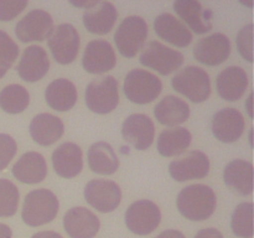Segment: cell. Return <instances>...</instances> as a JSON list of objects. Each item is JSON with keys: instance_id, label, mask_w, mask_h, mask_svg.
I'll use <instances>...</instances> for the list:
<instances>
[{"instance_id": "obj_14", "label": "cell", "mask_w": 254, "mask_h": 238, "mask_svg": "<svg viewBox=\"0 0 254 238\" xmlns=\"http://www.w3.org/2000/svg\"><path fill=\"white\" fill-rule=\"evenodd\" d=\"M116 63V52L108 41L93 40L87 44L82 57V66L88 73H106L113 69Z\"/></svg>"}, {"instance_id": "obj_39", "label": "cell", "mask_w": 254, "mask_h": 238, "mask_svg": "<svg viewBox=\"0 0 254 238\" xmlns=\"http://www.w3.org/2000/svg\"><path fill=\"white\" fill-rule=\"evenodd\" d=\"M156 238H186V237L180 232V231L166 230L164 231V232H161Z\"/></svg>"}, {"instance_id": "obj_6", "label": "cell", "mask_w": 254, "mask_h": 238, "mask_svg": "<svg viewBox=\"0 0 254 238\" xmlns=\"http://www.w3.org/2000/svg\"><path fill=\"white\" fill-rule=\"evenodd\" d=\"M148 24L140 16H128L114 34L117 49L127 59H133L143 49L148 37Z\"/></svg>"}, {"instance_id": "obj_33", "label": "cell", "mask_w": 254, "mask_h": 238, "mask_svg": "<svg viewBox=\"0 0 254 238\" xmlns=\"http://www.w3.org/2000/svg\"><path fill=\"white\" fill-rule=\"evenodd\" d=\"M19 197L16 186L6 178H0V217H11L16 213Z\"/></svg>"}, {"instance_id": "obj_7", "label": "cell", "mask_w": 254, "mask_h": 238, "mask_svg": "<svg viewBox=\"0 0 254 238\" xmlns=\"http://www.w3.org/2000/svg\"><path fill=\"white\" fill-rule=\"evenodd\" d=\"M139 61L143 66L155 69L163 76H168L183 66L184 56L160 42L150 41L141 51Z\"/></svg>"}, {"instance_id": "obj_13", "label": "cell", "mask_w": 254, "mask_h": 238, "mask_svg": "<svg viewBox=\"0 0 254 238\" xmlns=\"http://www.w3.org/2000/svg\"><path fill=\"white\" fill-rule=\"evenodd\" d=\"M231 42L225 34H212L198 40L193 47L196 61L206 66H218L230 57Z\"/></svg>"}, {"instance_id": "obj_42", "label": "cell", "mask_w": 254, "mask_h": 238, "mask_svg": "<svg viewBox=\"0 0 254 238\" xmlns=\"http://www.w3.org/2000/svg\"><path fill=\"white\" fill-rule=\"evenodd\" d=\"M251 102H252V94H251V96L248 97V103H247L248 114H250V117H251V118H252V108H251Z\"/></svg>"}, {"instance_id": "obj_11", "label": "cell", "mask_w": 254, "mask_h": 238, "mask_svg": "<svg viewBox=\"0 0 254 238\" xmlns=\"http://www.w3.org/2000/svg\"><path fill=\"white\" fill-rule=\"evenodd\" d=\"M54 30L51 15L41 9L27 12L15 26V34L21 42L45 41Z\"/></svg>"}, {"instance_id": "obj_1", "label": "cell", "mask_w": 254, "mask_h": 238, "mask_svg": "<svg viewBox=\"0 0 254 238\" xmlns=\"http://www.w3.org/2000/svg\"><path fill=\"white\" fill-rule=\"evenodd\" d=\"M217 198L212 188L202 183L186 186L179 192L176 206L181 215L190 221H206L213 215Z\"/></svg>"}, {"instance_id": "obj_10", "label": "cell", "mask_w": 254, "mask_h": 238, "mask_svg": "<svg viewBox=\"0 0 254 238\" xmlns=\"http://www.w3.org/2000/svg\"><path fill=\"white\" fill-rule=\"evenodd\" d=\"M84 198L99 212L108 213L116 210L122 200V190L118 183L111 180L96 178L84 187Z\"/></svg>"}, {"instance_id": "obj_26", "label": "cell", "mask_w": 254, "mask_h": 238, "mask_svg": "<svg viewBox=\"0 0 254 238\" xmlns=\"http://www.w3.org/2000/svg\"><path fill=\"white\" fill-rule=\"evenodd\" d=\"M223 181L238 195H251L253 191L252 163L242 159L230 161L223 170Z\"/></svg>"}, {"instance_id": "obj_3", "label": "cell", "mask_w": 254, "mask_h": 238, "mask_svg": "<svg viewBox=\"0 0 254 238\" xmlns=\"http://www.w3.org/2000/svg\"><path fill=\"white\" fill-rule=\"evenodd\" d=\"M173 88L193 103H202L211 94L210 76L205 69L188 66L171 79Z\"/></svg>"}, {"instance_id": "obj_29", "label": "cell", "mask_w": 254, "mask_h": 238, "mask_svg": "<svg viewBox=\"0 0 254 238\" xmlns=\"http://www.w3.org/2000/svg\"><path fill=\"white\" fill-rule=\"evenodd\" d=\"M88 165L93 173L112 175L119 168V159L113 148L106 141H97L88 149Z\"/></svg>"}, {"instance_id": "obj_25", "label": "cell", "mask_w": 254, "mask_h": 238, "mask_svg": "<svg viewBox=\"0 0 254 238\" xmlns=\"http://www.w3.org/2000/svg\"><path fill=\"white\" fill-rule=\"evenodd\" d=\"M118 17L116 6L109 1H97L83 14V25L91 34L106 35L113 29Z\"/></svg>"}, {"instance_id": "obj_20", "label": "cell", "mask_w": 254, "mask_h": 238, "mask_svg": "<svg viewBox=\"0 0 254 238\" xmlns=\"http://www.w3.org/2000/svg\"><path fill=\"white\" fill-rule=\"evenodd\" d=\"M248 87V76L242 67L230 66L223 69L216 79V88L221 98L236 102L242 98Z\"/></svg>"}, {"instance_id": "obj_36", "label": "cell", "mask_w": 254, "mask_h": 238, "mask_svg": "<svg viewBox=\"0 0 254 238\" xmlns=\"http://www.w3.org/2000/svg\"><path fill=\"white\" fill-rule=\"evenodd\" d=\"M17 150L16 141L9 134L0 133V171L6 169Z\"/></svg>"}, {"instance_id": "obj_34", "label": "cell", "mask_w": 254, "mask_h": 238, "mask_svg": "<svg viewBox=\"0 0 254 238\" xmlns=\"http://www.w3.org/2000/svg\"><path fill=\"white\" fill-rule=\"evenodd\" d=\"M19 56V47L6 32L0 30V73L5 74Z\"/></svg>"}, {"instance_id": "obj_28", "label": "cell", "mask_w": 254, "mask_h": 238, "mask_svg": "<svg viewBox=\"0 0 254 238\" xmlns=\"http://www.w3.org/2000/svg\"><path fill=\"white\" fill-rule=\"evenodd\" d=\"M77 88L69 79L59 78L52 81L45 91L46 103L52 109L67 112L73 108L77 102Z\"/></svg>"}, {"instance_id": "obj_18", "label": "cell", "mask_w": 254, "mask_h": 238, "mask_svg": "<svg viewBox=\"0 0 254 238\" xmlns=\"http://www.w3.org/2000/svg\"><path fill=\"white\" fill-rule=\"evenodd\" d=\"M49 68L50 60L46 51L41 46H36V45H32L24 50L16 67L17 73L21 77V79L30 83L44 78L49 72Z\"/></svg>"}, {"instance_id": "obj_8", "label": "cell", "mask_w": 254, "mask_h": 238, "mask_svg": "<svg viewBox=\"0 0 254 238\" xmlns=\"http://www.w3.org/2000/svg\"><path fill=\"white\" fill-rule=\"evenodd\" d=\"M124 220L130 232L138 236L150 235L161 221L160 208L153 201H135L128 207Z\"/></svg>"}, {"instance_id": "obj_15", "label": "cell", "mask_w": 254, "mask_h": 238, "mask_svg": "<svg viewBox=\"0 0 254 238\" xmlns=\"http://www.w3.org/2000/svg\"><path fill=\"white\" fill-rule=\"evenodd\" d=\"M122 135L124 140L128 141L136 150H146L154 141L155 126L153 120L145 114H131L123 121Z\"/></svg>"}, {"instance_id": "obj_22", "label": "cell", "mask_w": 254, "mask_h": 238, "mask_svg": "<svg viewBox=\"0 0 254 238\" xmlns=\"http://www.w3.org/2000/svg\"><path fill=\"white\" fill-rule=\"evenodd\" d=\"M29 130L35 143L42 146H49L61 139L64 126L59 117L50 113H40L32 118Z\"/></svg>"}, {"instance_id": "obj_27", "label": "cell", "mask_w": 254, "mask_h": 238, "mask_svg": "<svg viewBox=\"0 0 254 238\" xmlns=\"http://www.w3.org/2000/svg\"><path fill=\"white\" fill-rule=\"evenodd\" d=\"M154 116L163 125L176 126L188 120L190 117V107L179 97L166 96L155 106Z\"/></svg>"}, {"instance_id": "obj_12", "label": "cell", "mask_w": 254, "mask_h": 238, "mask_svg": "<svg viewBox=\"0 0 254 238\" xmlns=\"http://www.w3.org/2000/svg\"><path fill=\"white\" fill-rule=\"evenodd\" d=\"M210 171V160L207 155L200 150H192L184 158L171 161L169 173L174 180L179 182L205 178Z\"/></svg>"}, {"instance_id": "obj_32", "label": "cell", "mask_w": 254, "mask_h": 238, "mask_svg": "<svg viewBox=\"0 0 254 238\" xmlns=\"http://www.w3.org/2000/svg\"><path fill=\"white\" fill-rule=\"evenodd\" d=\"M231 228L237 237L251 238L253 236V205L243 202L233 211Z\"/></svg>"}, {"instance_id": "obj_9", "label": "cell", "mask_w": 254, "mask_h": 238, "mask_svg": "<svg viewBox=\"0 0 254 238\" xmlns=\"http://www.w3.org/2000/svg\"><path fill=\"white\" fill-rule=\"evenodd\" d=\"M79 34L71 24H61L52 30L49 37V47L55 61L60 64H69L76 60L79 50Z\"/></svg>"}, {"instance_id": "obj_24", "label": "cell", "mask_w": 254, "mask_h": 238, "mask_svg": "<svg viewBox=\"0 0 254 238\" xmlns=\"http://www.w3.org/2000/svg\"><path fill=\"white\" fill-rule=\"evenodd\" d=\"M176 14L190 26L195 34L202 35L212 30L211 11L203 10L201 2L196 0H178L174 2Z\"/></svg>"}, {"instance_id": "obj_30", "label": "cell", "mask_w": 254, "mask_h": 238, "mask_svg": "<svg viewBox=\"0 0 254 238\" xmlns=\"http://www.w3.org/2000/svg\"><path fill=\"white\" fill-rule=\"evenodd\" d=\"M191 139V133L185 128L165 129L159 135L156 148L161 156L173 158L185 153L190 146Z\"/></svg>"}, {"instance_id": "obj_35", "label": "cell", "mask_w": 254, "mask_h": 238, "mask_svg": "<svg viewBox=\"0 0 254 238\" xmlns=\"http://www.w3.org/2000/svg\"><path fill=\"white\" fill-rule=\"evenodd\" d=\"M237 49L241 56L248 62L253 61V25L248 24L240 30L237 36Z\"/></svg>"}, {"instance_id": "obj_41", "label": "cell", "mask_w": 254, "mask_h": 238, "mask_svg": "<svg viewBox=\"0 0 254 238\" xmlns=\"http://www.w3.org/2000/svg\"><path fill=\"white\" fill-rule=\"evenodd\" d=\"M12 231L9 226L0 223V238H11Z\"/></svg>"}, {"instance_id": "obj_19", "label": "cell", "mask_w": 254, "mask_h": 238, "mask_svg": "<svg viewBox=\"0 0 254 238\" xmlns=\"http://www.w3.org/2000/svg\"><path fill=\"white\" fill-rule=\"evenodd\" d=\"M52 166L61 178H76L83 169L82 149L74 143H64L52 153Z\"/></svg>"}, {"instance_id": "obj_31", "label": "cell", "mask_w": 254, "mask_h": 238, "mask_svg": "<svg viewBox=\"0 0 254 238\" xmlns=\"http://www.w3.org/2000/svg\"><path fill=\"white\" fill-rule=\"evenodd\" d=\"M30 94L20 84H9L0 92V108L9 114H19L29 107Z\"/></svg>"}, {"instance_id": "obj_40", "label": "cell", "mask_w": 254, "mask_h": 238, "mask_svg": "<svg viewBox=\"0 0 254 238\" xmlns=\"http://www.w3.org/2000/svg\"><path fill=\"white\" fill-rule=\"evenodd\" d=\"M31 238H64L60 233L54 232V231H41L32 236Z\"/></svg>"}, {"instance_id": "obj_2", "label": "cell", "mask_w": 254, "mask_h": 238, "mask_svg": "<svg viewBox=\"0 0 254 238\" xmlns=\"http://www.w3.org/2000/svg\"><path fill=\"white\" fill-rule=\"evenodd\" d=\"M59 207V198L52 191L37 188L25 197L21 218L30 227H39L52 222L56 218Z\"/></svg>"}, {"instance_id": "obj_43", "label": "cell", "mask_w": 254, "mask_h": 238, "mask_svg": "<svg viewBox=\"0 0 254 238\" xmlns=\"http://www.w3.org/2000/svg\"><path fill=\"white\" fill-rule=\"evenodd\" d=\"M1 77H4V74H2V73H0V78H1Z\"/></svg>"}, {"instance_id": "obj_5", "label": "cell", "mask_w": 254, "mask_h": 238, "mask_svg": "<svg viewBox=\"0 0 254 238\" xmlns=\"http://www.w3.org/2000/svg\"><path fill=\"white\" fill-rule=\"evenodd\" d=\"M163 84L159 77L145 69H131L124 79V94L136 104H148L160 94Z\"/></svg>"}, {"instance_id": "obj_23", "label": "cell", "mask_w": 254, "mask_h": 238, "mask_svg": "<svg viewBox=\"0 0 254 238\" xmlns=\"http://www.w3.org/2000/svg\"><path fill=\"white\" fill-rule=\"evenodd\" d=\"M15 178L22 183H39L47 175V164L44 156L36 151L25 153L11 169Z\"/></svg>"}, {"instance_id": "obj_38", "label": "cell", "mask_w": 254, "mask_h": 238, "mask_svg": "<svg viewBox=\"0 0 254 238\" xmlns=\"http://www.w3.org/2000/svg\"><path fill=\"white\" fill-rule=\"evenodd\" d=\"M195 238H223L220 231L216 228H203L196 233Z\"/></svg>"}, {"instance_id": "obj_21", "label": "cell", "mask_w": 254, "mask_h": 238, "mask_svg": "<svg viewBox=\"0 0 254 238\" xmlns=\"http://www.w3.org/2000/svg\"><path fill=\"white\" fill-rule=\"evenodd\" d=\"M154 30L160 39L176 47H186L192 41L190 30L174 15L164 12L154 20Z\"/></svg>"}, {"instance_id": "obj_17", "label": "cell", "mask_w": 254, "mask_h": 238, "mask_svg": "<svg viewBox=\"0 0 254 238\" xmlns=\"http://www.w3.org/2000/svg\"><path fill=\"white\" fill-rule=\"evenodd\" d=\"M99 227L98 217L86 207H73L64 216V228L71 238H93Z\"/></svg>"}, {"instance_id": "obj_16", "label": "cell", "mask_w": 254, "mask_h": 238, "mask_svg": "<svg viewBox=\"0 0 254 238\" xmlns=\"http://www.w3.org/2000/svg\"><path fill=\"white\" fill-rule=\"evenodd\" d=\"M211 125L216 139L222 143H235L242 136L246 123L241 112L235 108H225L213 116Z\"/></svg>"}, {"instance_id": "obj_37", "label": "cell", "mask_w": 254, "mask_h": 238, "mask_svg": "<svg viewBox=\"0 0 254 238\" xmlns=\"http://www.w3.org/2000/svg\"><path fill=\"white\" fill-rule=\"evenodd\" d=\"M27 1H5L0 0V21H11L25 7Z\"/></svg>"}, {"instance_id": "obj_4", "label": "cell", "mask_w": 254, "mask_h": 238, "mask_svg": "<svg viewBox=\"0 0 254 238\" xmlns=\"http://www.w3.org/2000/svg\"><path fill=\"white\" fill-rule=\"evenodd\" d=\"M84 101L93 113H111L119 104L118 81L113 76L93 79L87 86Z\"/></svg>"}]
</instances>
